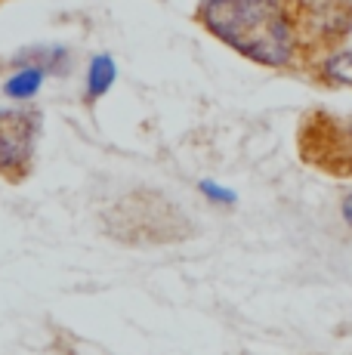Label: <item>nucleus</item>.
Here are the masks:
<instances>
[{"instance_id":"423d86ee","label":"nucleus","mask_w":352,"mask_h":355,"mask_svg":"<svg viewBox=\"0 0 352 355\" xmlns=\"http://www.w3.org/2000/svg\"><path fill=\"white\" fill-rule=\"evenodd\" d=\"M108 80H112V62L108 59H96V65H93V93H103Z\"/></svg>"},{"instance_id":"f257e3e1","label":"nucleus","mask_w":352,"mask_h":355,"mask_svg":"<svg viewBox=\"0 0 352 355\" xmlns=\"http://www.w3.org/2000/svg\"><path fill=\"white\" fill-rule=\"evenodd\" d=\"M195 22L247 62L309 78L352 37V0H201Z\"/></svg>"},{"instance_id":"20e7f679","label":"nucleus","mask_w":352,"mask_h":355,"mask_svg":"<svg viewBox=\"0 0 352 355\" xmlns=\"http://www.w3.org/2000/svg\"><path fill=\"white\" fill-rule=\"evenodd\" d=\"M40 114L35 108H0V180L22 186L35 173Z\"/></svg>"},{"instance_id":"7ed1b4c3","label":"nucleus","mask_w":352,"mask_h":355,"mask_svg":"<svg viewBox=\"0 0 352 355\" xmlns=\"http://www.w3.org/2000/svg\"><path fill=\"white\" fill-rule=\"evenodd\" d=\"M297 158L328 180H352V112L309 108L297 121Z\"/></svg>"},{"instance_id":"39448f33","label":"nucleus","mask_w":352,"mask_h":355,"mask_svg":"<svg viewBox=\"0 0 352 355\" xmlns=\"http://www.w3.org/2000/svg\"><path fill=\"white\" fill-rule=\"evenodd\" d=\"M306 80H313L315 87H324V90H352V37L334 56L324 59Z\"/></svg>"},{"instance_id":"f03ea898","label":"nucleus","mask_w":352,"mask_h":355,"mask_svg":"<svg viewBox=\"0 0 352 355\" xmlns=\"http://www.w3.org/2000/svg\"><path fill=\"white\" fill-rule=\"evenodd\" d=\"M103 229L112 241L130 248H161L198 235L195 220L158 189H133L103 214Z\"/></svg>"}]
</instances>
